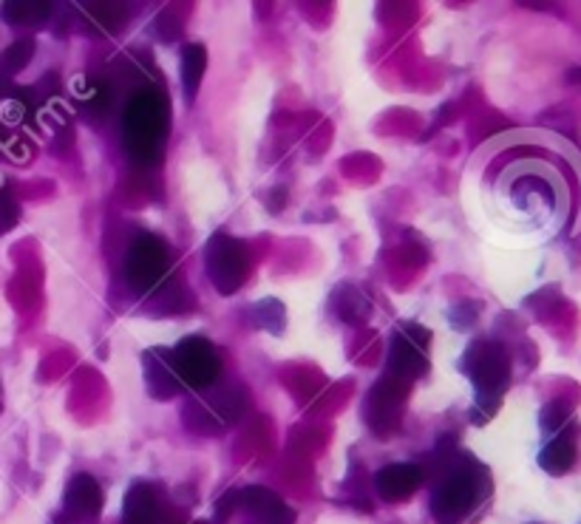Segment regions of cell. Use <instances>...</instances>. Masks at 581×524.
<instances>
[{
    "instance_id": "e0dca14e",
    "label": "cell",
    "mask_w": 581,
    "mask_h": 524,
    "mask_svg": "<svg viewBox=\"0 0 581 524\" xmlns=\"http://www.w3.org/2000/svg\"><path fill=\"white\" fill-rule=\"evenodd\" d=\"M32 51H35V43L32 40H17V43L9 46L3 51V58H0V77H12L21 68H26V63L32 60Z\"/></svg>"
},
{
    "instance_id": "d6986e66",
    "label": "cell",
    "mask_w": 581,
    "mask_h": 524,
    "mask_svg": "<svg viewBox=\"0 0 581 524\" xmlns=\"http://www.w3.org/2000/svg\"><path fill=\"white\" fill-rule=\"evenodd\" d=\"M567 420H570V409H567L565 402H559V400L547 402L545 409H542V416H539V423H542L545 432H559Z\"/></svg>"
},
{
    "instance_id": "2e32d148",
    "label": "cell",
    "mask_w": 581,
    "mask_h": 524,
    "mask_svg": "<svg viewBox=\"0 0 581 524\" xmlns=\"http://www.w3.org/2000/svg\"><path fill=\"white\" fill-rule=\"evenodd\" d=\"M51 15V3H3V21L12 26H37Z\"/></svg>"
},
{
    "instance_id": "3957f363",
    "label": "cell",
    "mask_w": 581,
    "mask_h": 524,
    "mask_svg": "<svg viewBox=\"0 0 581 524\" xmlns=\"http://www.w3.org/2000/svg\"><path fill=\"white\" fill-rule=\"evenodd\" d=\"M462 372L474 383L477 406L494 414L510 383V360L503 346L491 340H477L474 346H468V352L462 354Z\"/></svg>"
},
{
    "instance_id": "5b68a950",
    "label": "cell",
    "mask_w": 581,
    "mask_h": 524,
    "mask_svg": "<svg viewBox=\"0 0 581 524\" xmlns=\"http://www.w3.org/2000/svg\"><path fill=\"white\" fill-rule=\"evenodd\" d=\"M205 266H208L210 284L215 292L233 295L245 287L247 275H250V252L238 238L227 233H215L208 241L205 250Z\"/></svg>"
},
{
    "instance_id": "4fadbf2b",
    "label": "cell",
    "mask_w": 581,
    "mask_h": 524,
    "mask_svg": "<svg viewBox=\"0 0 581 524\" xmlns=\"http://www.w3.org/2000/svg\"><path fill=\"white\" fill-rule=\"evenodd\" d=\"M145 363V383H148V395L157 397V400H171L185 388L180 386L176 374L171 369V360H168V349H148L143 354Z\"/></svg>"
},
{
    "instance_id": "ac0fdd59",
    "label": "cell",
    "mask_w": 581,
    "mask_h": 524,
    "mask_svg": "<svg viewBox=\"0 0 581 524\" xmlns=\"http://www.w3.org/2000/svg\"><path fill=\"white\" fill-rule=\"evenodd\" d=\"M256 324H259L261 329L273 332V335H281V332H284V307H281L275 298L261 301L259 307H256Z\"/></svg>"
},
{
    "instance_id": "44dd1931",
    "label": "cell",
    "mask_w": 581,
    "mask_h": 524,
    "mask_svg": "<svg viewBox=\"0 0 581 524\" xmlns=\"http://www.w3.org/2000/svg\"><path fill=\"white\" fill-rule=\"evenodd\" d=\"M567 79H570V83H579V79H581V68H576V72H570V77H567Z\"/></svg>"
},
{
    "instance_id": "ffe728a7",
    "label": "cell",
    "mask_w": 581,
    "mask_h": 524,
    "mask_svg": "<svg viewBox=\"0 0 581 524\" xmlns=\"http://www.w3.org/2000/svg\"><path fill=\"white\" fill-rule=\"evenodd\" d=\"M21 219V208L15 204V199L9 194H0V236L7 230H12Z\"/></svg>"
},
{
    "instance_id": "9a60e30c",
    "label": "cell",
    "mask_w": 581,
    "mask_h": 524,
    "mask_svg": "<svg viewBox=\"0 0 581 524\" xmlns=\"http://www.w3.org/2000/svg\"><path fill=\"white\" fill-rule=\"evenodd\" d=\"M576 462V446L570 437H556L551 439L542 453H539V465L551 476H565Z\"/></svg>"
},
{
    "instance_id": "8992f818",
    "label": "cell",
    "mask_w": 581,
    "mask_h": 524,
    "mask_svg": "<svg viewBox=\"0 0 581 524\" xmlns=\"http://www.w3.org/2000/svg\"><path fill=\"white\" fill-rule=\"evenodd\" d=\"M171 273V252L157 236H139L125 259V280L137 295H151Z\"/></svg>"
},
{
    "instance_id": "30bf717a",
    "label": "cell",
    "mask_w": 581,
    "mask_h": 524,
    "mask_svg": "<svg viewBox=\"0 0 581 524\" xmlns=\"http://www.w3.org/2000/svg\"><path fill=\"white\" fill-rule=\"evenodd\" d=\"M102 516V488L91 474H77L63 496L65 524H97Z\"/></svg>"
},
{
    "instance_id": "ba28073f",
    "label": "cell",
    "mask_w": 581,
    "mask_h": 524,
    "mask_svg": "<svg viewBox=\"0 0 581 524\" xmlns=\"http://www.w3.org/2000/svg\"><path fill=\"white\" fill-rule=\"evenodd\" d=\"M409 395V383L397 380V377H383L374 383L372 395L367 400V420L378 434H392L400 425L403 402Z\"/></svg>"
},
{
    "instance_id": "5bb4252c",
    "label": "cell",
    "mask_w": 581,
    "mask_h": 524,
    "mask_svg": "<svg viewBox=\"0 0 581 524\" xmlns=\"http://www.w3.org/2000/svg\"><path fill=\"white\" fill-rule=\"evenodd\" d=\"M205 68H208V49L201 43L185 46V51H182V86H185L187 102H194Z\"/></svg>"
},
{
    "instance_id": "9c48e42d",
    "label": "cell",
    "mask_w": 581,
    "mask_h": 524,
    "mask_svg": "<svg viewBox=\"0 0 581 524\" xmlns=\"http://www.w3.org/2000/svg\"><path fill=\"white\" fill-rule=\"evenodd\" d=\"M236 510L247 524H295V510L275 490L261 485L236 490Z\"/></svg>"
},
{
    "instance_id": "7a4b0ae2",
    "label": "cell",
    "mask_w": 581,
    "mask_h": 524,
    "mask_svg": "<svg viewBox=\"0 0 581 524\" xmlns=\"http://www.w3.org/2000/svg\"><path fill=\"white\" fill-rule=\"evenodd\" d=\"M168 120L171 114H168L165 93L153 86L134 91L123 116V142L128 157L143 165L159 162L168 139Z\"/></svg>"
},
{
    "instance_id": "8fae6325",
    "label": "cell",
    "mask_w": 581,
    "mask_h": 524,
    "mask_svg": "<svg viewBox=\"0 0 581 524\" xmlns=\"http://www.w3.org/2000/svg\"><path fill=\"white\" fill-rule=\"evenodd\" d=\"M423 485V467L420 465H386L374 474V490L383 502H403L415 496V490Z\"/></svg>"
},
{
    "instance_id": "7c38bea8",
    "label": "cell",
    "mask_w": 581,
    "mask_h": 524,
    "mask_svg": "<svg viewBox=\"0 0 581 524\" xmlns=\"http://www.w3.org/2000/svg\"><path fill=\"white\" fill-rule=\"evenodd\" d=\"M165 513H162V499L159 490L148 482H137L131 485L125 494V508H123V524H162Z\"/></svg>"
},
{
    "instance_id": "52a82bcc",
    "label": "cell",
    "mask_w": 581,
    "mask_h": 524,
    "mask_svg": "<svg viewBox=\"0 0 581 524\" xmlns=\"http://www.w3.org/2000/svg\"><path fill=\"white\" fill-rule=\"evenodd\" d=\"M429 340L431 332L423 326H397L392 335V352H388V377H397L409 386L417 377H423L429 372Z\"/></svg>"
},
{
    "instance_id": "6da1fadb",
    "label": "cell",
    "mask_w": 581,
    "mask_h": 524,
    "mask_svg": "<svg viewBox=\"0 0 581 524\" xmlns=\"http://www.w3.org/2000/svg\"><path fill=\"white\" fill-rule=\"evenodd\" d=\"M443 474L431 490V516L437 524H462L491 494L489 467L474 457H445Z\"/></svg>"
},
{
    "instance_id": "277c9868",
    "label": "cell",
    "mask_w": 581,
    "mask_h": 524,
    "mask_svg": "<svg viewBox=\"0 0 581 524\" xmlns=\"http://www.w3.org/2000/svg\"><path fill=\"white\" fill-rule=\"evenodd\" d=\"M168 360L176 374V380L185 391H201L213 386L222 374V358L215 352V346L208 338L190 335L168 349Z\"/></svg>"
}]
</instances>
